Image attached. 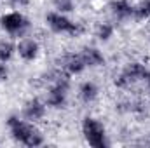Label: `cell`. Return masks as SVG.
Returning <instances> with one entry per match:
<instances>
[{"label": "cell", "instance_id": "8992f818", "mask_svg": "<svg viewBox=\"0 0 150 148\" xmlns=\"http://www.w3.org/2000/svg\"><path fill=\"white\" fill-rule=\"evenodd\" d=\"M16 51H18V54H19L21 59H25V61H33L38 56L40 47H38L37 40H33V38H23V40L18 44Z\"/></svg>", "mask_w": 150, "mask_h": 148}, {"label": "cell", "instance_id": "277c9868", "mask_svg": "<svg viewBox=\"0 0 150 148\" xmlns=\"http://www.w3.org/2000/svg\"><path fill=\"white\" fill-rule=\"evenodd\" d=\"M68 87H70L68 80L59 77V78L52 84V87L49 89L45 103H47L49 106H52V108H63L65 103H67V92H68Z\"/></svg>", "mask_w": 150, "mask_h": 148}, {"label": "cell", "instance_id": "ac0fdd59", "mask_svg": "<svg viewBox=\"0 0 150 148\" xmlns=\"http://www.w3.org/2000/svg\"><path fill=\"white\" fill-rule=\"evenodd\" d=\"M113 84H115V85H117L119 89H127V87H129V85H131L133 82H131V80H129V78L126 77V73H124V72H120V73L115 77Z\"/></svg>", "mask_w": 150, "mask_h": 148}, {"label": "cell", "instance_id": "9a60e30c", "mask_svg": "<svg viewBox=\"0 0 150 148\" xmlns=\"http://www.w3.org/2000/svg\"><path fill=\"white\" fill-rule=\"evenodd\" d=\"M134 18H138V19L150 18V0H143L140 5L134 7Z\"/></svg>", "mask_w": 150, "mask_h": 148}, {"label": "cell", "instance_id": "e0dca14e", "mask_svg": "<svg viewBox=\"0 0 150 148\" xmlns=\"http://www.w3.org/2000/svg\"><path fill=\"white\" fill-rule=\"evenodd\" d=\"M42 143H44V136L38 132L37 129H33V131H32V134L28 136V140L25 141V145H26V147H40Z\"/></svg>", "mask_w": 150, "mask_h": 148}, {"label": "cell", "instance_id": "2e32d148", "mask_svg": "<svg viewBox=\"0 0 150 148\" xmlns=\"http://www.w3.org/2000/svg\"><path fill=\"white\" fill-rule=\"evenodd\" d=\"M74 7H75L74 0H54V9H56L58 12L67 14V12H72Z\"/></svg>", "mask_w": 150, "mask_h": 148}, {"label": "cell", "instance_id": "d6986e66", "mask_svg": "<svg viewBox=\"0 0 150 148\" xmlns=\"http://www.w3.org/2000/svg\"><path fill=\"white\" fill-rule=\"evenodd\" d=\"M7 77H9L7 65H5L4 61H0V82H2V80H7Z\"/></svg>", "mask_w": 150, "mask_h": 148}, {"label": "cell", "instance_id": "4fadbf2b", "mask_svg": "<svg viewBox=\"0 0 150 148\" xmlns=\"http://www.w3.org/2000/svg\"><path fill=\"white\" fill-rule=\"evenodd\" d=\"M14 51H16V47H14L12 42H9V40H0V61L7 63V61L12 58Z\"/></svg>", "mask_w": 150, "mask_h": 148}, {"label": "cell", "instance_id": "7c38bea8", "mask_svg": "<svg viewBox=\"0 0 150 148\" xmlns=\"http://www.w3.org/2000/svg\"><path fill=\"white\" fill-rule=\"evenodd\" d=\"M98 85L94 84V82H91V80H87V82H84L82 85H80V89H79V94H80V99L84 101V103H93L96 98H98Z\"/></svg>", "mask_w": 150, "mask_h": 148}, {"label": "cell", "instance_id": "9c48e42d", "mask_svg": "<svg viewBox=\"0 0 150 148\" xmlns=\"http://www.w3.org/2000/svg\"><path fill=\"white\" fill-rule=\"evenodd\" d=\"M86 68H87V65H86L82 54H70V56L65 59V70H67L70 75L82 73Z\"/></svg>", "mask_w": 150, "mask_h": 148}, {"label": "cell", "instance_id": "52a82bcc", "mask_svg": "<svg viewBox=\"0 0 150 148\" xmlns=\"http://www.w3.org/2000/svg\"><path fill=\"white\" fill-rule=\"evenodd\" d=\"M44 115H45V103H42L37 98L26 101V105H25V117L28 120L35 122V120L44 118Z\"/></svg>", "mask_w": 150, "mask_h": 148}, {"label": "cell", "instance_id": "30bf717a", "mask_svg": "<svg viewBox=\"0 0 150 148\" xmlns=\"http://www.w3.org/2000/svg\"><path fill=\"white\" fill-rule=\"evenodd\" d=\"M80 54H82V58H84L87 66H101L105 63L103 52L100 49H96V47H86Z\"/></svg>", "mask_w": 150, "mask_h": 148}, {"label": "cell", "instance_id": "7a4b0ae2", "mask_svg": "<svg viewBox=\"0 0 150 148\" xmlns=\"http://www.w3.org/2000/svg\"><path fill=\"white\" fill-rule=\"evenodd\" d=\"M45 23L47 26L54 32V33H67V35H79L82 32V26L79 23L72 21L67 14L52 11L45 16Z\"/></svg>", "mask_w": 150, "mask_h": 148}, {"label": "cell", "instance_id": "44dd1931", "mask_svg": "<svg viewBox=\"0 0 150 148\" xmlns=\"http://www.w3.org/2000/svg\"><path fill=\"white\" fill-rule=\"evenodd\" d=\"M143 80L147 82V85L150 87V70H147V73H145V77H143Z\"/></svg>", "mask_w": 150, "mask_h": 148}, {"label": "cell", "instance_id": "5bb4252c", "mask_svg": "<svg viewBox=\"0 0 150 148\" xmlns=\"http://www.w3.org/2000/svg\"><path fill=\"white\" fill-rule=\"evenodd\" d=\"M113 32H115V26L112 23H100V26L96 30V35H98L100 40L107 42V40H110V37H113Z\"/></svg>", "mask_w": 150, "mask_h": 148}, {"label": "cell", "instance_id": "6da1fadb", "mask_svg": "<svg viewBox=\"0 0 150 148\" xmlns=\"http://www.w3.org/2000/svg\"><path fill=\"white\" fill-rule=\"evenodd\" d=\"M82 132H84L86 141H87L91 147L103 148V147L108 145L105 125H103L100 120L93 118V117H86V118H84V122H82Z\"/></svg>", "mask_w": 150, "mask_h": 148}, {"label": "cell", "instance_id": "ffe728a7", "mask_svg": "<svg viewBox=\"0 0 150 148\" xmlns=\"http://www.w3.org/2000/svg\"><path fill=\"white\" fill-rule=\"evenodd\" d=\"M7 2H9V5H12V7H25V5L30 4V0H7Z\"/></svg>", "mask_w": 150, "mask_h": 148}, {"label": "cell", "instance_id": "8fae6325", "mask_svg": "<svg viewBox=\"0 0 150 148\" xmlns=\"http://www.w3.org/2000/svg\"><path fill=\"white\" fill-rule=\"evenodd\" d=\"M122 72L126 73V77H127L131 82H136V80H140V78L145 77V73H147V66H145L143 63L133 61V63H129Z\"/></svg>", "mask_w": 150, "mask_h": 148}, {"label": "cell", "instance_id": "5b68a950", "mask_svg": "<svg viewBox=\"0 0 150 148\" xmlns=\"http://www.w3.org/2000/svg\"><path fill=\"white\" fill-rule=\"evenodd\" d=\"M7 127H9L12 138H14L16 141H19V143H23V145H25V141L28 140V136L32 134V131L35 129L33 125H30L28 122L21 120V118L16 117V115H11V117H9V120H7Z\"/></svg>", "mask_w": 150, "mask_h": 148}, {"label": "cell", "instance_id": "ba28073f", "mask_svg": "<svg viewBox=\"0 0 150 148\" xmlns=\"http://www.w3.org/2000/svg\"><path fill=\"white\" fill-rule=\"evenodd\" d=\"M113 16L119 19H127L131 16H134V5H131L129 0H113L110 4Z\"/></svg>", "mask_w": 150, "mask_h": 148}, {"label": "cell", "instance_id": "3957f363", "mask_svg": "<svg viewBox=\"0 0 150 148\" xmlns=\"http://www.w3.org/2000/svg\"><path fill=\"white\" fill-rule=\"evenodd\" d=\"M0 26L12 37H19L23 35L28 28H30V21L28 18L19 12V11H11V12H5L2 18H0Z\"/></svg>", "mask_w": 150, "mask_h": 148}]
</instances>
